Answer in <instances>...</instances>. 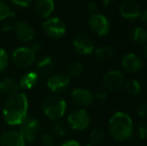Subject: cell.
<instances>
[{
	"mask_svg": "<svg viewBox=\"0 0 147 146\" xmlns=\"http://www.w3.org/2000/svg\"><path fill=\"white\" fill-rule=\"evenodd\" d=\"M28 99L23 92H14L5 100L3 106V118L10 126L19 125L27 117Z\"/></svg>",
	"mask_w": 147,
	"mask_h": 146,
	"instance_id": "6da1fadb",
	"label": "cell"
},
{
	"mask_svg": "<svg viewBox=\"0 0 147 146\" xmlns=\"http://www.w3.org/2000/svg\"><path fill=\"white\" fill-rule=\"evenodd\" d=\"M108 128L110 136L114 140L123 142L131 137L133 133V121L125 112H115L109 119Z\"/></svg>",
	"mask_w": 147,
	"mask_h": 146,
	"instance_id": "7a4b0ae2",
	"label": "cell"
},
{
	"mask_svg": "<svg viewBox=\"0 0 147 146\" xmlns=\"http://www.w3.org/2000/svg\"><path fill=\"white\" fill-rule=\"evenodd\" d=\"M43 113L51 120H58L66 111V102L58 95L47 96L42 102Z\"/></svg>",
	"mask_w": 147,
	"mask_h": 146,
	"instance_id": "3957f363",
	"label": "cell"
},
{
	"mask_svg": "<svg viewBox=\"0 0 147 146\" xmlns=\"http://www.w3.org/2000/svg\"><path fill=\"white\" fill-rule=\"evenodd\" d=\"M19 132L24 138L25 142H35L41 132V123L35 117L27 116L20 123Z\"/></svg>",
	"mask_w": 147,
	"mask_h": 146,
	"instance_id": "277c9868",
	"label": "cell"
},
{
	"mask_svg": "<svg viewBox=\"0 0 147 146\" xmlns=\"http://www.w3.org/2000/svg\"><path fill=\"white\" fill-rule=\"evenodd\" d=\"M36 59V53L30 47H18L12 53V61L17 67L22 69L29 68Z\"/></svg>",
	"mask_w": 147,
	"mask_h": 146,
	"instance_id": "5b68a950",
	"label": "cell"
},
{
	"mask_svg": "<svg viewBox=\"0 0 147 146\" xmlns=\"http://www.w3.org/2000/svg\"><path fill=\"white\" fill-rule=\"evenodd\" d=\"M90 116L85 109L75 110L71 112L67 117V124L74 131H83L90 124Z\"/></svg>",
	"mask_w": 147,
	"mask_h": 146,
	"instance_id": "8992f818",
	"label": "cell"
},
{
	"mask_svg": "<svg viewBox=\"0 0 147 146\" xmlns=\"http://www.w3.org/2000/svg\"><path fill=\"white\" fill-rule=\"evenodd\" d=\"M66 24L58 17L47 18L42 23V30L51 38H60L66 33Z\"/></svg>",
	"mask_w": 147,
	"mask_h": 146,
	"instance_id": "52a82bcc",
	"label": "cell"
},
{
	"mask_svg": "<svg viewBox=\"0 0 147 146\" xmlns=\"http://www.w3.org/2000/svg\"><path fill=\"white\" fill-rule=\"evenodd\" d=\"M88 25L90 30L98 36H105L110 31V22L105 15L101 13L90 14L88 19Z\"/></svg>",
	"mask_w": 147,
	"mask_h": 146,
	"instance_id": "ba28073f",
	"label": "cell"
},
{
	"mask_svg": "<svg viewBox=\"0 0 147 146\" xmlns=\"http://www.w3.org/2000/svg\"><path fill=\"white\" fill-rule=\"evenodd\" d=\"M125 76L119 70H110L104 74L102 83L109 91H118L122 89L125 84Z\"/></svg>",
	"mask_w": 147,
	"mask_h": 146,
	"instance_id": "9c48e42d",
	"label": "cell"
},
{
	"mask_svg": "<svg viewBox=\"0 0 147 146\" xmlns=\"http://www.w3.org/2000/svg\"><path fill=\"white\" fill-rule=\"evenodd\" d=\"M47 86L55 95L64 93L70 86V77L67 74H51L47 80Z\"/></svg>",
	"mask_w": 147,
	"mask_h": 146,
	"instance_id": "30bf717a",
	"label": "cell"
},
{
	"mask_svg": "<svg viewBox=\"0 0 147 146\" xmlns=\"http://www.w3.org/2000/svg\"><path fill=\"white\" fill-rule=\"evenodd\" d=\"M73 48L75 52L79 55H90L94 50V42L93 39L87 34H78L73 39Z\"/></svg>",
	"mask_w": 147,
	"mask_h": 146,
	"instance_id": "8fae6325",
	"label": "cell"
},
{
	"mask_svg": "<svg viewBox=\"0 0 147 146\" xmlns=\"http://www.w3.org/2000/svg\"><path fill=\"white\" fill-rule=\"evenodd\" d=\"M72 101L78 107L84 108L89 107L94 101V96L89 90L85 88H75L71 93Z\"/></svg>",
	"mask_w": 147,
	"mask_h": 146,
	"instance_id": "7c38bea8",
	"label": "cell"
},
{
	"mask_svg": "<svg viewBox=\"0 0 147 146\" xmlns=\"http://www.w3.org/2000/svg\"><path fill=\"white\" fill-rule=\"evenodd\" d=\"M13 32L21 42H30L34 38V29L28 22L19 20L13 25Z\"/></svg>",
	"mask_w": 147,
	"mask_h": 146,
	"instance_id": "4fadbf2b",
	"label": "cell"
},
{
	"mask_svg": "<svg viewBox=\"0 0 147 146\" xmlns=\"http://www.w3.org/2000/svg\"><path fill=\"white\" fill-rule=\"evenodd\" d=\"M119 13L122 18L127 20H136L141 14V8L136 2L127 0L123 1L119 6Z\"/></svg>",
	"mask_w": 147,
	"mask_h": 146,
	"instance_id": "5bb4252c",
	"label": "cell"
},
{
	"mask_svg": "<svg viewBox=\"0 0 147 146\" xmlns=\"http://www.w3.org/2000/svg\"><path fill=\"white\" fill-rule=\"evenodd\" d=\"M1 146H25V140L17 130H6L0 136Z\"/></svg>",
	"mask_w": 147,
	"mask_h": 146,
	"instance_id": "9a60e30c",
	"label": "cell"
},
{
	"mask_svg": "<svg viewBox=\"0 0 147 146\" xmlns=\"http://www.w3.org/2000/svg\"><path fill=\"white\" fill-rule=\"evenodd\" d=\"M122 67L127 73L138 72L142 68V60L135 53H127L122 57Z\"/></svg>",
	"mask_w": 147,
	"mask_h": 146,
	"instance_id": "2e32d148",
	"label": "cell"
},
{
	"mask_svg": "<svg viewBox=\"0 0 147 146\" xmlns=\"http://www.w3.org/2000/svg\"><path fill=\"white\" fill-rule=\"evenodd\" d=\"M36 72L41 75L50 76L54 71V61L49 55H43L36 64Z\"/></svg>",
	"mask_w": 147,
	"mask_h": 146,
	"instance_id": "e0dca14e",
	"label": "cell"
},
{
	"mask_svg": "<svg viewBox=\"0 0 147 146\" xmlns=\"http://www.w3.org/2000/svg\"><path fill=\"white\" fill-rule=\"evenodd\" d=\"M54 1L53 0H36L35 11L40 17L47 18L54 11Z\"/></svg>",
	"mask_w": 147,
	"mask_h": 146,
	"instance_id": "ac0fdd59",
	"label": "cell"
},
{
	"mask_svg": "<svg viewBox=\"0 0 147 146\" xmlns=\"http://www.w3.org/2000/svg\"><path fill=\"white\" fill-rule=\"evenodd\" d=\"M39 79V74L36 71H29L22 75L19 80V87L23 90H28L33 88L37 84Z\"/></svg>",
	"mask_w": 147,
	"mask_h": 146,
	"instance_id": "d6986e66",
	"label": "cell"
},
{
	"mask_svg": "<svg viewBox=\"0 0 147 146\" xmlns=\"http://www.w3.org/2000/svg\"><path fill=\"white\" fill-rule=\"evenodd\" d=\"M19 81L14 77H6L0 81V91L6 94H12L19 89Z\"/></svg>",
	"mask_w": 147,
	"mask_h": 146,
	"instance_id": "ffe728a7",
	"label": "cell"
},
{
	"mask_svg": "<svg viewBox=\"0 0 147 146\" xmlns=\"http://www.w3.org/2000/svg\"><path fill=\"white\" fill-rule=\"evenodd\" d=\"M94 54L95 57L99 60H109L114 56V49H113V47L108 46V45H103L95 50Z\"/></svg>",
	"mask_w": 147,
	"mask_h": 146,
	"instance_id": "44dd1931",
	"label": "cell"
},
{
	"mask_svg": "<svg viewBox=\"0 0 147 146\" xmlns=\"http://www.w3.org/2000/svg\"><path fill=\"white\" fill-rule=\"evenodd\" d=\"M132 41L138 45H143L147 42V30L143 27H136L132 31Z\"/></svg>",
	"mask_w": 147,
	"mask_h": 146,
	"instance_id": "7402d4cb",
	"label": "cell"
},
{
	"mask_svg": "<svg viewBox=\"0 0 147 146\" xmlns=\"http://www.w3.org/2000/svg\"><path fill=\"white\" fill-rule=\"evenodd\" d=\"M105 137H106V134H105L103 129L94 128L89 133L88 139L91 144H100L105 140Z\"/></svg>",
	"mask_w": 147,
	"mask_h": 146,
	"instance_id": "603a6c76",
	"label": "cell"
},
{
	"mask_svg": "<svg viewBox=\"0 0 147 146\" xmlns=\"http://www.w3.org/2000/svg\"><path fill=\"white\" fill-rule=\"evenodd\" d=\"M125 90L130 95H137L141 91V84L137 79H131L129 81H126L124 84Z\"/></svg>",
	"mask_w": 147,
	"mask_h": 146,
	"instance_id": "cb8c5ba5",
	"label": "cell"
},
{
	"mask_svg": "<svg viewBox=\"0 0 147 146\" xmlns=\"http://www.w3.org/2000/svg\"><path fill=\"white\" fill-rule=\"evenodd\" d=\"M83 64H82L81 62H79V61H75V62L71 63L70 64V66L68 67V74L67 75L69 76L70 78L73 77H78V76H80L83 72Z\"/></svg>",
	"mask_w": 147,
	"mask_h": 146,
	"instance_id": "d4e9b609",
	"label": "cell"
},
{
	"mask_svg": "<svg viewBox=\"0 0 147 146\" xmlns=\"http://www.w3.org/2000/svg\"><path fill=\"white\" fill-rule=\"evenodd\" d=\"M52 131L57 136H64L67 132V125L62 120H55L52 125Z\"/></svg>",
	"mask_w": 147,
	"mask_h": 146,
	"instance_id": "484cf974",
	"label": "cell"
},
{
	"mask_svg": "<svg viewBox=\"0 0 147 146\" xmlns=\"http://www.w3.org/2000/svg\"><path fill=\"white\" fill-rule=\"evenodd\" d=\"M9 64V56L5 49L0 48V72L4 71Z\"/></svg>",
	"mask_w": 147,
	"mask_h": 146,
	"instance_id": "4316f807",
	"label": "cell"
},
{
	"mask_svg": "<svg viewBox=\"0 0 147 146\" xmlns=\"http://www.w3.org/2000/svg\"><path fill=\"white\" fill-rule=\"evenodd\" d=\"M11 9L6 2L0 0V21H3L7 17L11 15Z\"/></svg>",
	"mask_w": 147,
	"mask_h": 146,
	"instance_id": "83f0119b",
	"label": "cell"
},
{
	"mask_svg": "<svg viewBox=\"0 0 147 146\" xmlns=\"http://www.w3.org/2000/svg\"><path fill=\"white\" fill-rule=\"evenodd\" d=\"M41 144H42V146H55L56 141H55L53 135L45 133L41 136Z\"/></svg>",
	"mask_w": 147,
	"mask_h": 146,
	"instance_id": "f1b7e54d",
	"label": "cell"
},
{
	"mask_svg": "<svg viewBox=\"0 0 147 146\" xmlns=\"http://www.w3.org/2000/svg\"><path fill=\"white\" fill-rule=\"evenodd\" d=\"M32 3V0H12V4L19 9H27Z\"/></svg>",
	"mask_w": 147,
	"mask_h": 146,
	"instance_id": "f546056e",
	"label": "cell"
},
{
	"mask_svg": "<svg viewBox=\"0 0 147 146\" xmlns=\"http://www.w3.org/2000/svg\"><path fill=\"white\" fill-rule=\"evenodd\" d=\"M136 113L141 118L147 116V101H142L138 104L137 108H136Z\"/></svg>",
	"mask_w": 147,
	"mask_h": 146,
	"instance_id": "4dcf8cb0",
	"label": "cell"
},
{
	"mask_svg": "<svg viewBox=\"0 0 147 146\" xmlns=\"http://www.w3.org/2000/svg\"><path fill=\"white\" fill-rule=\"evenodd\" d=\"M137 136L140 139H147V123L139 125L137 128Z\"/></svg>",
	"mask_w": 147,
	"mask_h": 146,
	"instance_id": "1f68e13d",
	"label": "cell"
},
{
	"mask_svg": "<svg viewBox=\"0 0 147 146\" xmlns=\"http://www.w3.org/2000/svg\"><path fill=\"white\" fill-rule=\"evenodd\" d=\"M94 99H97L99 101H105L107 99V93L105 91H98L95 94H93Z\"/></svg>",
	"mask_w": 147,
	"mask_h": 146,
	"instance_id": "d6a6232c",
	"label": "cell"
},
{
	"mask_svg": "<svg viewBox=\"0 0 147 146\" xmlns=\"http://www.w3.org/2000/svg\"><path fill=\"white\" fill-rule=\"evenodd\" d=\"M30 48L32 49V50L34 51L35 53H38V52H40V51L42 50L43 44L40 42V41H35V42L32 43V45H31Z\"/></svg>",
	"mask_w": 147,
	"mask_h": 146,
	"instance_id": "836d02e7",
	"label": "cell"
},
{
	"mask_svg": "<svg viewBox=\"0 0 147 146\" xmlns=\"http://www.w3.org/2000/svg\"><path fill=\"white\" fill-rule=\"evenodd\" d=\"M86 8H87L88 12L90 14H93L96 12V9H97V4L95 3L94 1H89L86 5Z\"/></svg>",
	"mask_w": 147,
	"mask_h": 146,
	"instance_id": "e575fe53",
	"label": "cell"
},
{
	"mask_svg": "<svg viewBox=\"0 0 147 146\" xmlns=\"http://www.w3.org/2000/svg\"><path fill=\"white\" fill-rule=\"evenodd\" d=\"M59 146H81V145L76 140H67L62 143V144H60Z\"/></svg>",
	"mask_w": 147,
	"mask_h": 146,
	"instance_id": "d590c367",
	"label": "cell"
},
{
	"mask_svg": "<svg viewBox=\"0 0 147 146\" xmlns=\"http://www.w3.org/2000/svg\"><path fill=\"white\" fill-rule=\"evenodd\" d=\"M139 18L143 23L147 24V9L144 10V11H141V14H140Z\"/></svg>",
	"mask_w": 147,
	"mask_h": 146,
	"instance_id": "8d00e7d4",
	"label": "cell"
},
{
	"mask_svg": "<svg viewBox=\"0 0 147 146\" xmlns=\"http://www.w3.org/2000/svg\"><path fill=\"white\" fill-rule=\"evenodd\" d=\"M13 29V26H11L10 24H3L1 26V31L3 32H8L9 30H12Z\"/></svg>",
	"mask_w": 147,
	"mask_h": 146,
	"instance_id": "74e56055",
	"label": "cell"
},
{
	"mask_svg": "<svg viewBox=\"0 0 147 146\" xmlns=\"http://www.w3.org/2000/svg\"><path fill=\"white\" fill-rule=\"evenodd\" d=\"M116 1V0H101V2H102V4L104 6H110L112 5L114 2Z\"/></svg>",
	"mask_w": 147,
	"mask_h": 146,
	"instance_id": "f35d334b",
	"label": "cell"
},
{
	"mask_svg": "<svg viewBox=\"0 0 147 146\" xmlns=\"http://www.w3.org/2000/svg\"><path fill=\"white\" fill-rule=\"evenodd\" d=\"M144 54H145V56L147 57V42H146V46H145V49H144Z\"/></svg>",
	"mask_w": 147,
	"mask_h": 146,
	"instance_id": "ab89813d",
	"label": "cell"
}]
</instances>
